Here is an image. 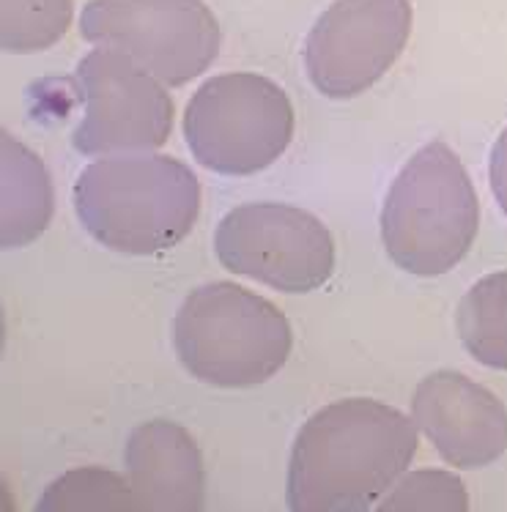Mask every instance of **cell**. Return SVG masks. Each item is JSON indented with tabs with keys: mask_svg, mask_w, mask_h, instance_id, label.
<instances>
[{
	"mask_svg": "<svg viewBox=\"0 0 507 512\" xmlns=\"http://www.w3.org/2000/svg\"><path fill=\"white\" fill-rule=\"evenodd\" d=\"M488 181H491V192L497 198L499 209L505 211L507 217V129H502V135L494 140V148H491Z\"/></svg>",
	"mask_w": 507,
	"mask_h": 512,
	"instance_id": "17",
	"label": "cell"
},
{
	"mask_svg": "<svg viewBox=\"0 0 507 512\" xmlns=\"http://www.w3.org/2000/svg\"><path fill=\"white\" fill-rule=\"evenodd\" d=\"M466 354L491 370H507V272L477 280L455 313Z\"/></svg>",
	"mask_w": 507,
	"mask_h": 512,
	"instance_id": "13",
	"label": "cell"
},
{
	"mask_svg": "<svg viewBox=\"0 0 507 512\" xmlns=\"http://www.w3.org/2000/svg\"><path fill=\"white\" fill-rule=\"evenodd\" d=\"M0 44L11 55L50 50L64 39L74 17V0H3Z\"/></svg>",
	"mask_w": 507,
	"mask_h": 512,
	"instance_id": "14",
	"label": "cell"
},
{
	"mask_svg": "<svg viewBox=\"0 0 507 512\" xmlns=\"http://www.w3.org/2000/svg\"><path fill=\"white\" fill-rule=\"evenodd\" d=\"M83 121L72 146L83 157L151 154L173 132V99L154 74L113 47H94L77 63Z\"/></svg>",
	"mask_w": 507,
	"mask_h": 512,
	"instance_id": "8",
	"label": "cell"
},
{
	"mask_svg": "<svg viewBox=\"0 0 507 512\" xmlns=\"http://www.w3.org/2000/svg\"><path fill=\"white\" fill-rule=\"evenodd\" d=\"M420 430L381 400L346 398L318 408L296 433L286 502L296 512L370 510L412 466Z\"/></svg>",
	"mask_w": 507,
	"mask_h": 512,
	"instance_id": "1",
	"label": "cell"
},
{
	"mask_svg": "<svg viewBox=\"0 0 507 512\" xmlns=\"http://www.w3.org/2000/svg\"><path fill=\"white\" fill-rule=\"evenodd\" d=\"M173 345L192 378L217 389H250L286 367L294 335L264 296L236 283H206L181 302Z\"/></svg>",
	"mask_w": 507,
	"mask_h": 512,
	"instance_id": "4",
	"label": "cell"
},
{
	"mask_svg": "<svg viewBox=\"0 0 507 512\" xmlns=\"http://www.w3.org/2000/svg\"><path fill=\"white\" fill-rule=\"evenodd\" d=\"M124 471L140 510H203L206 504L201 447L170 419H148L129 433Z\"/></svg>",
	"mask_w": 507,
	"mask_h": 512,
	"instance_id": "11",
	"label": "cell"
},
{
	"mask_svg": "<svg viewBox=\"0 0 507 512\" xmlns=\"http://www.w3.org/2000/svg\"><path fill=\"white\" fill-rule=\"evenodd\" d=\"M409 0H335L305 42V69L329 99H354L379 83L412 36Z\"/></svg>",
	"mask_w": 507,
	"mask_h": 512,
	"instance_id": "9",
	"label": "cell"
},
{
	"mask_svg": "<svg viewBox=\"0 0 507 512\" xmlns=\"http://www.w3.org/2000/svg\"><path fill=\"white\" fill-rule=\"evenodd\" d=\"M294 105L264 74H217L184 110V140L201 168L244 178L272 168L294 137Z\"/></svg>",
	"mask_w": 507,
	"mask_h": 512,
	"instance_id": "5",
	"label": "cell"
},
{
	"mask_svg": "<svg viewBox=\"0 0 507 512\" xmlns=\"http://www.w3.org/2000/svg\"><path fill=\"white\" fill-rule=\"evenodd\" d=\"M412 419L453 469H486L507 452L505 403L458 370H436L417 384Z\"/></svg>",
	"mask_w": 507,
	"mask_h": 512,
	"instance_id": "10",
	"label": "cell"
},
{
	"mask_svg": "<svg viewBox=\"0 0 507 512\" xmlns=\"http://www.w3.org/2000/svg\"><path fill=\"white\" fill-rule=\"evenodd\" d=\"M480 230V200L464 162L434 140L392 181L381 209L390 261L414 277H439L464 261Z\"/></svg>",
	"mask_w": 507,
	"mask_h": 512,
	"instance_id": "3",
	"label": "cell"
},
{
	"mask_svg": "<svg viewBox=\"0 0 507 512\" xmlns=\"http://www.w3.org/2000/svg\"><path fill=\"white\" fill-rule=\"evenodd\" d=\"M85 233L121 255H157L187 239L201 217V181L181 159L118 154L91 162L72 189Z\"/></svg>",
	"mask_w": 507,
	"mask_h": 512,
	"instance_id": "2",
	"label": "cell"
},
{
	"mask_svg": "<svg viewBox=\"0 0 507 512\" xmlns=\"http://www.w3.org/2000/svg\"><path fill=\"white\" fill-rule=\"evenodd\" d=\"M36 510H140V504L127 477L99 466H85L50 482L39 496Z\"/></svg>",
	"mask_w": 507,
	"mask_h": 512,
	"instance_id": "15",
	"label": "cell"
},
{
	"mask_svg": "<svg viewBox=\"0 0 507 512\" xmlns=\"http://www.w3.org/2000/svg\"><path fill=\"white\" fill-rule=\"evenodd\" d=\"M80 36L113 47L170 88L192 83L220 55V22L203 0H88Z\"/></svg>",
	"mask_w": 507,
	"mask_h": 512,
	"instance_id": "6",
	"label": "cell"
},
{
	"mask_svg": "<svg viewBox=\"0 0 507 512\" xmlns=\"http://www.w3.org/2000/svg\"><path fill=\"white\" fill-rule=\"evenodd\" d=\"M376 510L409 512V510H469V493L458 474L442 469L406 471L390 491L381 496Z\"/></svg>",
	"mask_w": 507,
	"mask_h": 512,
	"instance_id": "16",
	"label": "cell"
},
{
	"mask_svg": "<svg viewBox=\"0 0 507 512\" xmlns=\"http://www.w3.org/2000/svg\"><path fill=\"white\" fill-rule=\"evenodd\" d=\"M3 217L0 239L6 250L28 247L50 228L55 189L50 170L31 148L3 132Z\"/></svg>",
	"mask_w": 507,
	"mask_h": 512,
	"instance_id": "12",
	"label": "cell"
},
{
	"mask_svg": "<svg viewBox=\"0 0 507 512\" xmlns=\"http://www.w3.org/2000/svg\"><path fill=\"white\" fill-rule=\"evenodd\" d=\"M217 261L231 274L280 293L324 288L335 272V241L316 214L288 203H242L214 230Z\"/></svg>",
	"mask_w": 507,
	"mask_h": 512,
	"instance_id": "7",
	"label": "cell"
}]
</instances>
